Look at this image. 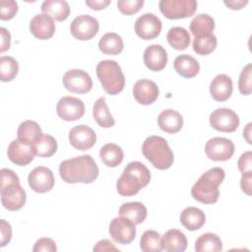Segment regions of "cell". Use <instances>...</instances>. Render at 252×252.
<instances>
[{"label": "cell", "mask_w": 252, "mask_h": 252, "mask_svg": "<svg viewBox=\"0 0 252 252\" xmlns=\"http://www.w3.org/2000/svg\"><path fill=\"white\" fill-rule=\"evenodd\" d=\"M215 21L208 14H199L190 23V32L194 37H202L213 33Z\"/></svg>", "instance_id": "obj_29"}, {"label": "cell", "mask_w": 252, "mask_h": 252, "mask_svg": "<svg viewBox=\"0 0 252 252\" xmlns=\"http://www.w3.org/2000/svg\"><path fill=\"white\" fill-rule=\"evenodd\" d=\"M111 238L118 244H130L136 236V224L125 217L114 218L108 228Z\"/></svg>", "instance_id": "obj_8"}, {"label": "cell", "mask_w": 252, "mask_h": 252, "mask_svg": "<svg viewBox=\"0 0 252 252\" xmlns=\"http://www.w3.org/2000/svg\"><path fill=\"white\" fill-rule=\"evenodd\" d=\"M57 250L56 243L53 239L48 238V237H42L36 240L34 243V246L32 248L33 252H54Z\"/></svg>", "instance_id": "obj_42"}, {"label": "cell", "mask_w": 252, "mask_h": 252, "mask_svg": "<svg viewBox=\"0 0 252 252\" xmlns=\"http://www.w3.org/2000/svg\"><path fill=\"white\" fill-rule=\"evenodd\" d=\"M60 177L66 183H92L99 173L94 159L90 155H83L63 160L59 165Z\"/></svg>", "instance_id": "obj_1"}, {"label": "cell", "mask_w": 252, "mask_h": 252, "mask_svg": "<svg viewBox=\"0 0 252 252\" xmlns=\"http://www.w3.org/2000/svg\"><path fill=\"white\" fill-rule=\"evenodd\" d=\"M98 21L90 15H80L70 25L72 35L79 40L92 39L98 32Z\"/></svg>", "instance_id": "obj_11"}, {"label": "cell", "mask_w": 252, "mask_h": 252, "mask_svg": "<svg viewBox=\"0 0 252 252\" xmlns=\"http://www.w3.org/2000/svg\"><path fill=\"white\" fill-rule=\"evenodd\" d=\"M96 76L103 90L110 95L122 92L125 86V77L120 65L114 60H102L96 65Z\"/></svg>", "instance_id": "obj_6"}, {"label": "cell", "mask_w": 252, "mask_h": 252, "mask_svg": "<svg viewBox=\"0 0 252 252\" xmlns=\"http://www.w3.org/2000/svg\"><path fill=\"white\" fill-rule=\"evenodd\" d=\"M0 173V195L3 207L13 212L22 209L26 203L27 195L20 184L18 175L9 168H2Z\"/></svg>", "instance_id": "obj_4"}, {"label": "cell", "mask_w": 252, "mask_h": 252, "mask_svg": "<svg viewBox=\"0 0 252 252\" xmlns=\"http://www.w3.org/2000/svg\"><path fill=\"white\" fill-rule=\"evenodd\" d=\"M144 157L158 169L169 168L174 160V156L166 140L160 136H150L142 145Z\"/></svg>", "instance_id": "obj_5"}, {"label": "cell", "mask_w": 252, "mask_h": 252, "mask_svg": "<svg viewBox=\"0 0 252 252\" xmlns=\"http://www.w3.org/2000/svg\"><path fill=\"white\" fill-rule=\"evenodd\" d=\"M19 63L12 56L0 57V80L10 82L18 75Z\"/></svg>", "instance_id": "obj_36"}, {"label": "cell", "mask_w": 252, "mask_h": 252, "mask_svg": "<svg viewBox=\"0 0 252 252\" xmlns=\"http://www.w3.org/2000/svg\"><path fill=\"white\" fill-rule=\"evenodd\" d=\"M144 63L151 71L158 72L164 69L167 63V53L162 45H149L144 51Z\"/></svg>", "instance_id": "obj_20"}, {"label": "cell", "mask_w": 252, "mask_h": 252, "mask_svg": "<svg viewBox=\"0 0 252 252\" xmlns=\"http://www.w3.org/2000/svg\"><path fill=\"white\" fill-rule=\"evenodd\" d=\"M223 3L232 10H240L241 8H243L245 5L248 4L247 0H224Z\"/></svg>", "instance_id": "obj_49"}, {"label": "cell", "mask_w": 252, "mask_h": 252, "mask_svg": "<svg viewBox=\"0 0 252 252\" xmlns=\"http://www.w3.org/2000/svg\"><path fill=\"white\" fill-rule=\"evenodd\" d=\"M0 37H1V43H0V52L3 53L6 50H8L11 46V34L8 30L1 27L0 28Z\"/></svg>", "instance_id": "obj_45"}, {"label": "cell", "mask_w": 252, "mask_h": 252, "mask_svg": "<svg viewBox=\"0 0 252 252\" xmlns=\"http://www.w3.org/2000/svg\"><path fill=\"white\" fill-rule=\"evenodd\" d=\"M158 124L162 131L168 134H174L181 130L183 126V117L178 111L168 108L159 113Z\"/></svg>", "instance_id": "obj_22"}, {"label": "cell", "mask_w": 252, "mask_h": 252, "mask_svg": "<svg viewBox=\"0 0 252 252\" xmlns=\"http://www.w3.org/2000/svg\"><path fill=\"white\" fill-rule=\"evenodd\" d=\"M206 221L205 213L196 207H187L180 214V222L188 230L200 229Z\"/></svg>", "instance_id": "obj_24"}, {"label": "cell", "mask_w": 252, "mask_h": 252, "mask_svg": "<svg viewBox=\"0 0 252 252\" xmlns=\"http://www.w3.org/2000/svg\"><path fill=\"white\" fill-rule=\"evenodd\" d=\"M221 250V239L216 233L206 232L200 235L195 242L196 252H219Z\"/></svg>", "instance_id": "obj_33"}, {"label": "cell", "mask_w": 252, "mask_h": 252, "mask_svg": "<svg viewBox=\"0 0 252 252\" xmlns=\"http://www.w3.org/2000/svg\"><path fill=\"white\" fill-rule=\"evenodd\" d=\"M251 181H252V171L242 173V176L240 179V187L242 191L247 195H251Z\"/></svg>", "instance_id": "obj_47"}, {"label": "cell", "mask_w": 252, "mask_h": 252, "mask_svg": "<svg viewBox=\"0 0 252 252\" xmlns=\"http://www.w3.org/2000/svg\"><path fill=\"white\" fill-rule=\"evenodd\" d=\"M251 125H252V123H251V122H250V123H248V124H247V126H246V128H245V129H244V131H243V137L246 139V141H247V143H248V144H251V139H250Z\"/></svg>", "instance_id": "obj_50"}, {"label": "cell", "mask_w": 252, "mask_h": 252, "mask_svg": "<svg viewBox=\"0 0 252 252\" xmlns=\"http://www.w3.org/2000/svg\"><path fill=\"white\" fill-rule=\"evenodd\" d=\"M30 31L38 39H48L55 32L54 20L46 14H36L30 22Z\"/></svg>", "instance_id": "obj_19"}, {"label": "cell", "mask_w": 252, "mask_h": 252, "mask_svg": "<svg viewBox=\"0 0 252 252\" xmlns=\"http://www.w3.org/2000/svg\"><path fill=\"white\" fill-rule=\"evenodd\" d=\"M166 39L169 45L175 50H184L190 44V34L186 29L182 27H173L169 29Z\"/></svg>", "instance_id": "obj_34"}, {"label": "cell", "mask_w": 252, "mask_h": 252, "mask_svg": "<svg viewBox=\"0 0 252 252\" xmlns=\"http://www.w3.org/2000/svg\"><path fill=\"white\" fill-rule=\"evenodd\" d=\"M159 94L158 85L151 80L142 79L137 81L133 87V95L137 102L149 105L155 102Z\"/></svg>", "instance_id": "obj_18"}, {"label": "cell", "mask_w": 252, "mask_h": 252, "mask_svg": "<svg viewBox=\"0 0 252 252\" xmlns=\"http://www.w3.org/2000/svg\"><path fill=\"white\" fill-rule=\"evenodd\" d=\"M211 126L220 132L232 133L239 126L238 115L230 108H217L210 114L209 118Z\"/></svg>", "instance_id": "obj_9"}, {"label": "cell", "mask_w": 252, "mask_h": 252, "mask_svg": "<svg viewBox=\"0 0 252 252\" xmlns=\"http://www.w3.org/2000/svg\"><path fill=\"white\" fill-rule=\"evenodd\" d=\"M63 86L71 93L86 94L93 88L91 76L82 69H71L67 71L62 79Z\"/></svg>", "instance_id": "obj_10"}, {"label": "cell", "mask_w": 252, "mask_h": 252, "mask_svg": "<svg viewBox=\"0 0 252 252\" xmlns=\"http://www.w3.org/2000/svg\"><path fill=\"white\" fill-rule=\"evenodd\" d=\"M224 176L225 172L221 167L210 168L192 186V197L203 204H215L219 200V186L222 183Z\"/></svg>", "instance_id": "obj_3"}, {"label": "cell", "mask_w": 252, "mask_h": 252, "mask_svg": "<svg viewBox=\"0 0 252 252\" xmlns=\"http://www.w3.org/2000/svg\"><path fill=\"white\" fill-rule=\"evenodd\" d=\"M69 142L75 149L87 151L95 144L96 134L90 126L77 125L69 131Z\"/></svg>", "instance_id": "obj_17"}, {"label": "cell", "mask_w": 252, "mask_h": 252, "mask_svg": "<svg viewBox=\"0 0 252 252\" xmlns=\"http://www.w3.org/2000/svg\"><path fill=\"white\" fill-rule=\"evenodd\" d=\"M151 180V172L141 161L129 162L116 182L117 192L121 196H134Z\"/></svg>", "instance_id": "obj_2"}, {"label": "cell", "mask_w": 252, "mask_h": 252, "mask_svg": "<svg viewBox=\"0 0 252 252\" xmlns=\"http://www.w3.org/2000/svg\"><path fill=\"white\" fill-rule=\"evenodd\" d=\"M140 248L144 252H159L162 250L160 234L156 230H146L140 239Z\"/></svg>", "instance_id": "obj_35"}, {"label": "cell", "mask_w": 252, "mask_h": 252, "mask_svg": "<svg viewBox=\"0 0 252 252\" xmlns=\"http://www.w3.org/2000/svg\"><path fill=\"white\" fill-rule=\"evenodd\" d=\"M57 115L65 121L80 119L85 113V104L82 99L66 95L61 97L56 105Z\"/></svg>", "instance_id": "obj_15"}, {"label": "cell", "mask_w": 252, "mask_h": 252, "mask_svg": "<svg viewBox=\"0 0 252 252\" xmlns=\"http://www.w3.org/2000/svg\"><path fill=\"white\" fill-rule=\"evenodd\" d=\"M144 0H118L117 7L124 15H133L141 10Z\"/></svg>", "instance_id": "obj_40"}, {"label": "cell", "mask_w": 252, "mask_h": 252, "mask_svg": "<svg viewBox=\"0 0 252 252\" xmlns=\"http://www.w3.org/2000/svg\"><path fill=\"white\" fill-rule=\"evenodd\" d=\"M238 89L241 94L249 95L252 92V64L248 63L241 70L238 79Z\"/></svg>", "instance_id": "obj_39"}, {"label": "cell", "mask_w": 252, "mask_h": 252, "mask_svg": "<svg viewBox=\"0 0 252 252\" xmlns=\"http://www.w3.org/2000/svg\"><path fill=\"white\" fill-rule=\"evenodd\" d=\"M94 251H119L114 244L108 239H101L96 242L93 248Z\"/></svg>", "instance_id": "obj_46"}, {"label": "cell", "mask_w": 252, "mask_h": 252, "mask_svg": "<svg viewBox=\"0 0 252 252\" xmlns=\"http://www.w3.org/2000/svg\"><path fill=\"white\" fill-rule=\"evenodd\" d=\"M207 157L215 161H225L231 158L234 154V144L231 140L215 137L210 139L205 145Z\"/></svg>", "instance_id": "obj_12"}, {"label": "cell", "mask_w": 252, "mask_h": 252, "mask_svg": "<svg viewBox=\"0 0 252 252\" xmlns=\"http://www.w3.org/2000/svg\"><path fill=\"white\" fill-rule=\"evenodd\" d=\"M86 4L93 10H101L110 4V0H86Z\"/></svg>", "instance_id": "obj_48"}, {"label": "cell", "mask_w": 252, "mask_h": 252, "mask_svg": "<svg viewBox=\"0 0 252 252\" xmlns=\"http://www.w3.org/2000/svg\"><path fill=\"white\" fill-rule=\"evenodd\" d=\"M161 14L169 20L184 19L194 15L197 9L195 0H160L158 3Z\"/></svg>", "instance_id": "obj_7"}, {"label": "cell", "mask_w": 252, "mask_h": 252, "mask_svg": "<svg viewBox=\"0 0 252 252\" xmlns=\"http://www.w3.org/2000/svg\"><path fill=\"white\" fill-rule=\"evenodd\" d=\"M94 119L102 128H110L114 126L115 120L111 115L104 96L97 98L93 107Z\"/></svg>", "instance_id": "obj_31"}, {"label": "cell", "mask_w": 252, "mask_h": 252, "mask_svg": "<svg viewBox=\"0 0 252 252\" xmlns=\"http://www.w3.org/2000/svg\"><path fill=\"white\" fill-rule=\"evenodd\" d=\"M42 131L39 125L32 120H26L22 122L17 131L18 139L22 142L35 146L37 141L42 136ZM35 148V147H34Z\"/></svg>", "instance_id": "obj_27"}, {"label": "cell", "mask_w": 252, "mask_h": 252, "mask_svg": "<svg viewBox=\"0 0 252 252\" xmlns=\"http://www.w3.org/2000/svg\"><path fill=\"white\" fill-rule=\"evenodd\" d=\"M233 86L229 76L225 74L217 75L210 84L211 96L217 101L227 100L232 94Z\"/></svg>", "instance_id": "obj_21"}, {"label": "cell", "mask_w": 252, "mask_h": 252, "mask_svg": "<svg viewBox=\"0 0 252 252\" xmlns=\"http://www.w3.org/2000/svg\"><path fill=\"white\" fill-rule=\"evenodd\" d=\"M28 182L34 192L46 193L54 186V175L48 167L36 166L30 172Z\"/></svg>", "instance_id": "obj_16"}, {"label": "cell", "mask_w": 252, "mask_h": 252, "mask_svg": "<svg viewBox=\"0 0 252 252\" xmlns=\"http://www.w3.org/2000/svg\"><path fill=\"white\" fill-rule=\"evenodd\" d=\"M217 43L218 40L214 33L202 37H194L193 50L199 55H208L216 49Z\"/></svg>", "instance_id": "obj_38"}, {"label": "cell", "mask_w": 252, "mask_h": 252, "mask_svg": "<svg viewBox=\"0 0 252 252\" xmlns=\"http://www.w3.org/2000/svg\"><path fill=\"white\" fill-rule=\"evenodd\" d=\"M237 166L241 173L252 171V154L250 151H247L240 156L237 162Z\"/></svg>", "instance_id": "obj_43"}, {"label": "cell", "mask_w": 252, "mask_h": 252, "mask_svg": "<svg viewBox=\"0 0 252 252\" xmlns=\"http://www.w3.org/2000/svg\"><path fill=\"white\" fill-rule=\"evenodd\" d=\"M8 158L15 164L25 166L32 162L36 156V151L33 145L20 141L13 140L7 149Z\"/></svg>", "instance_id": "obj_14"}, {"label": "cell", "mask_w": 252, "mask_h": 252, "mask_svg": "<svg viewBox=\"0 0 252 252\" xmlns=\"http://www.w3.org/2000/svg\"><path fill=\"white\" fill-rule=\"evenodd\" d=\"M173 67L183 78H193L200 71L199 62L189 54L178 55L173 61Z\"/></svg>", "instance_id": "obj_25"}, {"label": "cell", "mask_w": 252, "mask_h": 252, "mask_svg": "<svg viewBox=\"0 0 252 252\" xmlns=\"http://www.w3.org/2000/svg\"><path fill=\"white\" fill-rule=\"evenodd\" d=\"M34 147L36 156L40 158H49L56 153L58 146L54 137L49 134H42Z\"/></svg>", "instance_id": "obj_37"}, {"label": "cell", "mask_w": 252, "mask_h": 252, "mask_svg": "<svg viewBox=\"0 0 252 252\" xmlns=\"http://www.w3.org/2000/svg\"><path fill=\"white\" fill-rule=\"evenodd\" d=\"M160 19L153 13H145L135 22L136 34L145 40L156 38L161 32Z\"/></svg>", "instance_id": "obj_13"}, {"label": "cell", "mask_w": 252, "mask_h": 252, "mask_svg": "<svg viewBox=\"0 0 252 252\" xmlns=\"http://www.w3.org/2000/svg\"><path fill=\"white\" fill-rule=\"evenodd\" d=\"M119 216L125 217L135 224L142 223L147 218V208L141 202L124 203L119 208Z\"/></svg>", "instance_id": "obj_28"}, {"label": "cell", "mask_w": 252, "mask_h": 252, "mask_svg": "<svg viewBox=\"0 0 252 252\" xmlns=\"http://www.w3.org/2000/svg\"><path fill=\"white\" fill-rule=\"evenodd\" d=\"M18 12V3L14 0L0 1V19L3 21L11 20Z\"/></svg>", "instance_id": "obj_41"}, {"label": "cell", "mask_w": 252, "mask_h": 252, "mask_svg": "<svg viewBox=\"0 0 252 252\" xmlns=\"http://www.w3.org/2000/svg\"><path fill=\"white\" fill-rule=\"evenodd\" d=\"M162 250L167 252H183L187 248V238L178 229H169L161 236Z\"/></svg>", "instance_id": "obj_23"}, {"label": "cell", "mask_w": 252, "mask_h": 252, "mask_svg": "<svg viewBox=\"0 0 252 252\" xmlns=\"http://www.w3.org/2000/svg\"><path fill=\"white\" fill-rule=\"evenodd\" d=\"M40 9L43 14L58 22L65 21L70 14V6L65 0H45Z\"/></svg>", "instance_id": "obj_26"}, {"label": "cell", "mask_w": 252, "mask_h": 252, "mask_svg": "<svg viewBox=\"0 0 252 252\" xmlns=\"http://www.w3.org/2000/svg\"><path fill=\"white\" fill-rule=\"evenodd\" d=\"M124 47L122 37L116 32H106L98 41L99 50L107 55H117Z\"/></svg>", "instance_id": "obj_30"}, {"label": "cell", "mask_w": 252, "mask_h": 252, "mask_svg": "<svg viewBox=\"0 0 252 252\" xmlns=\"http://www.w3.org/2000/svg\"><path fill=\"white\" fill-rule=\"evenodd\" d=\"M101 161L108 167H116L119 165L124 158L123 150L116 144L107 143L101 147L99 151Z\"/></svg>", "instance_id": "obj_32"}, {"label": "cell", "mask_w": 252, "mask_h": 252, "mask_svg": "<svg viewBox=\"0 0 252 252\" xmlns=\"http://www.w3.org/2000/svg\"><path fill=\"white\" fill-rule=\"evenodd\" d=\"M0 230H1V238H0V246L4 247L8 244L12 238V227L9 222L5 220H0Z\"/></svg>", "instance_id": "obj_44"}]
</instances>
